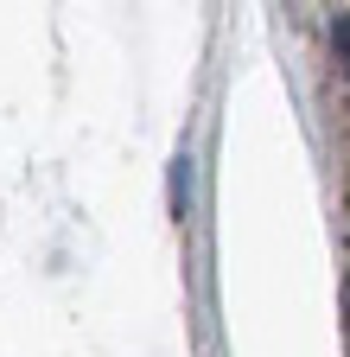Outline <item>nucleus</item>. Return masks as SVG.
<instances>
[{
	"instance_id": "f257e3e1",
	"label": "nucleus",
	"mask_w": 350,
	"mask_h": 357,
	"mask_svg": "<svg viewBox=\"0 0 350 357\" xmlns=\"http://www.w3.org/2000/svg\"><path fill=\"white\" fill-rule=\"evenodd\" d=\"M331 38H337V52H344V70H350V13H337V26H331Z\"/></svg>"
}]
</instances>
